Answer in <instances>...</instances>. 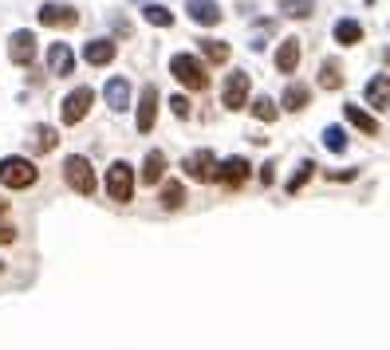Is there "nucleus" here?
<instances>
[{"mask_svg":"<svg viewBox=\"0 0 390 350\" xmlns=\"http://www.w3.org/2000/svg\"><path fill=\"white\" fill-rule=\"evenodd\" d=\"M363 99H367V107L386 110L390 107V75H375V79L367 83V90H363Z\"/></svg>","mask_w":390,"mask_h":350,"instance_id":"18","label":"nucleus"},{"mask_svg":"<svg viewBox=\"0 0 390 350\" xmlns=\"http://www.w3.org/2000/svg\"><path fill=\"white\" fill-rule=\"evenodd\" d=\"M300 40H284L280 48H276V67L284 71V75H292V71L300 67Z\"/></svg>","mask_w":390,"mask_h":350,"instance_id":"19","label":"nucleus"},{"mask_svg":"<svg viewBox=\"0 0 390 350\" xmlns=\"http://www.w3.org/2000/svg\"><path fill=\"white\" fill-rule=\"evenodd\" d=\"M115 55H119V43L107 40V36L83 43V60H87L91 67H107V63H115Z\"/></svg>","mask_w":390,"mask_h":350,"instance_id":"12","label":"nucleus"},{"mask_svg":"<svg viewBox=\"0 0 390 350\" xmlns=\"http://www.w3.org/2000/svg\"><path fill=\"white\" fill-rule=\"evenodd\" d=\"M0 271H4V260H0Z\"/></svg>","mask_w":390,"mask_h":350,"instance_id":"34","label":"nucleus"},{"mask_svg":"<svg viewBox=\"0 0 390 350\" xmlns=\"http://www.w3.org/2000/svg\"><path fill=\"white\" fill-rule=\"evenodd\" d=\"M249 110H252V119H256V122H276V114H280V110H276V102H272L268 95H260Z\"/></svg>","mask_w":390,"mask_h":350,"instance_id":"27","label":"nucleus"},{"mask_svg":"<svg viewBox=\"0 0 390 350\" xmlns=\"http://www.w3.org/2000/svg\"><path fill=\"white\" fill-rule=\"evenodd\" d=\"M142 20L154 24V28H174V12L166 8V4H142Z\"/></svg>","mask_w":390,"mask_h":350,"instance_id":"21","label":"nucleus"},{"mask_svg":"<svg viewBox=\"0 0 390 350\" xmlns=\"http://www.w3.org/2000/svg\"><path fill=\"white\" fill-rule=\"evenodd\" d=\"M146 4H150V0H146Z\"/></svg>","mask_w":390,"mask_h":350,"instance_id":"35","label":"nucleus"},{"mask_svg":"<svg viewBox=\"0 0 390 350\" xmlns=\"http://www.w3.org/2000/svg\"><path fill=\"white\" fill-rule=\"evenodd\" d=\"M170 75L181 83L186 90H205L209 87V67L197 60V55H190V51H178V55H170Z\"/></svg>","mask_w":390,"mask_h":350,"instance_id":"2","label":"nucleus"},{"mask_svg":"<svg viewBox=\"0 0 390 350\" xmlns=\"http://www.w3.org/2000/svg\"><path fill=\"white\" fill-rule=\"evenodd\" d=\"M91 102H95V90L91 87L67 90V99H63V107H60V122L63 126H79V122L91 114Z\"/></svg>","mask_w":390,"mask_h":350,"instance_id":"5","label":"nucleus"},{"mask_svg":"<svg viewBox=\"0 0 390 350\" xmlns=\"http://www.w3.org/2000/svg\"><path fill=\"white\" fill-rule=\"evenodd\" d=\"M40 181V170H36V161L28 154H8V158H0V185L4 189H32Z\"/></svg>","mask_w":390,"mask_h":350,"instance_id":"1","label":"nucleus"},{"mask_svg":"<svg viewBox=\"0 0 390 350\" xmlns=\"http://www.w3.org/2000/svg\"><path fill=\"white\" fill-rule=\"evenodd\" d=\"M36 20L44 24V28H75L79 24V12H75V4H63V0H48V4H40V12H36Z\"/></svg>","mask_w":390,"mask_h":350,"instance_id":"6","label":"nucleus"},{"mask_svg":"<svg viewBox=\"0 0 390 350\" xmlns=\"http://www.w3.org/2000/svg\"><path fill=\"white\" fill-rule=\"evenodd\" d=\"M4 217H8V201L0 197V220H4Z\"/></svg>","mask_w":390,"mask_h":350,"instance_id":"33","label":"nucleus"},{"mask_svg":"<svg viewBox=\"0 0 390 350\" xmlns=\"http://www.w3.org/2000/svg\"><path fill=\"white\" fill-rule=\"evenodd\" d=\"M221 107L229 110H245L249 107V71H233L221 83Z\"/></svg>","mask_w":390,"mask_h":350,"instance_id":"7","label":"nucleus"},{"mask_svg":"<svg viewBox=\"0 0 390 350\" xmlns=\"http://www.w3.org/2000/svg\"><path fill=\"white\" fill-rule=\"evenodd\" d=\"M181 170H186L190 181H201V185H205V181L217 177V158H213V150H193V154H186Z\"/></svg>","mask_w":390,"mask_h":350,"instance_id":"9","label":"nucleus"},{"mask_svg":"<svg viewBox=\"0 0 390 350\" xmlns=\"http://www.w3.org/2000/svg\"><path fill=\"white\" fill-rule=\"evenodd\" d=\"M311 173H316V161H300V170H296V173L288 177V185H284V189H288L292 197H296V193H300L304 185L311 181Z\"/></svg>","mask_w":390,"mask_h":350,"instance_id":"26","label":"nucleus"},{"mask_svg":"<svg viewBox=\"0 0 390 350\" xmlns=\"http://www.w3.org/2000/svg\"><path fill=\"white\" fill-rule=\"evenodd\" d=\"M347 122H351V126H359V130L367 134V138H375V134H379V122L370 119V114H367L363 107H347Z\"/></svg>","mask_w":390,"mask_h":350,"instance_id":"23","label":"nucleus"},{"mask_svg":"<svg viewBox=\"0 0 390 350\" xmlns=\"http://www.w3.org/2000/svg\"><path fill=\"white\" fill-rule=\"evenodd\" d=\"M363 40V24L359 20H339L335 24V43H343V48H351V43Z\"/></svg>","mask_w":390,"mask_h":350,"instance_id":"22","label":"nucleus"},{"mask_svg":"<svg viewBox=\"0 0 390 350\" xmlns=\"http://www.w3.org/2000/svg\"><path fill=\"white\" fill-rule=\"evenodd\" d=\"M186 12H190V20L201 24V28L221 24V4L217 0H186Z\"/></svg>","mask_w":390,"mask_h":350,"instance_id":"14","label":"nucleus"},{"mask_svg":"<svg viewBox=\"0 0 390 350\" xmlns=\"http://www.w3.org/2000/svg\"><path fill=\"white\" fill-rule=\"evenodd\" d=\"M130 95H134V90H130V79L126 75H115V79H107V87H103V99H107V107L110 110H130Z\"/></svg>","mask_w":390,"mask_h":350,"instance_id":"13","label":"nucleus"},{"mask_svg":"<svg viewBox=\"0 0 390 350\" xmlns=\"http://www.w3.org/2000/svg\"><path fill=\"white\" fill-rule=\"evenodd\" d=\"M201 55L209 63H229V43L225 40H201Z\"/></svg>","mask_w":390,"mask_h":350,"instance_id":"25","label":"nucleus"},{"mask_svg":"<svg viewBox=\"0 0 390 350\" xmlns=\"http://www.w3.org/2000/svg\"><path fill=\"white\" fill-rule=\"evenodd\" d=\"M221 185V189H240L245 181H249V161L245 158H225V161H217V177H213Z\"/></svg>","mask_w":390,"mask_h":350,"instance_id":"10","label":"nucleus"},{"mask_svg":"<svg viewBox=\"0 0 390 350\" xmlns=\"http://www.w3.org/2000/svg\"><path fill=\"white\" fill-rule=\"evenodd\" d=\"M28 142H32V154H51L56 146H60V130L48 126V122H36V126L28 130Z\"/></svg>","mask_w":390,"mask_h":350,"instance_id":"15","label":"nucleus"},{"mask_svg":"<svg viewBox=\"0 0 390 350\" xmlns=\"http://www.w3.org/2000/svg\"><path fill=\"white\" fill-rule=\"evenodd\" d=\"M170 110L178 114V119H190V99H186V95H174V99H170Z\"/></svg>","mask_w":390,"mask_h":350,"instance_id":"31","label":"nucleus"},{"mask_svg":"<svg viewBox=\"0 0 390 350\" xmlns=\"http://www.w3.org/2000/svg\"><path fill=\"white\" fill-rule=\"evenodd\" d=\"M162 177H166V154H162V150H150L146 158H142L138 181H142V185H162Z\"/></svg>","mask_w":390,"mask_h":350,"instance_id":"17","label":"nucleus"},{"mask_svg":"<svg viewBox=\"0 0 390 350\" xmlns=\"http://www.w3.org/2000/svg\"><path fill=\"white\" fill-rule=\"evenodd\" d=\"M8 60L16 63V67H32V60H36V32L32 28H16L8 36Z\"/></svg>","mask_w":390,"mask_h":350,"instance_id":"8","label":"nucleus"},{"mask_svg":"<svg viewBox=\"0 0 390 350\" xmlns=\"http://www.w3.org/2000/svg\"><path fill=\"white\" fill-rule=\"evenodd\" d=\"M158 201H162V209L166 213H178L181 205H186V185H181V181H162Z\"/></svg>","mask_w":390,"mask_h":350,"instance_id":"20","label":"nucleus"},{"mask_svg":"<svg viewBox=\"0 0 390 350\" xmlns=\"http://www.w3.org/2000/svg\"><path fill=\"white\" fill-rule=\"evenodd\" d=\"M158 102H162V95H158V87L154 83H146L142 87V95H138V134H150L154 130V122H158Z\"/></svg>","mask_w":390,"mask_h":350,"instance_id":"11","label":"nucleus"},{"mask_svg":"<svg viewBox=\"0 0 390 350\" xmlns=\"http://www.w3.org/2000/svg\"><path fill=\"white\" fill-rule=\"evenodd\" d=\"M63 181H67L79 197H95V189H99L95 166H91V158H83V154H67V158H63Z\"/></svg>","mask_w":390,"mask_h":350,"instance_id":"3","label":"nucleus"},{"mask_svg":"<svg viewBox=\"0 0 390 350\" xmlns=\"http://www.w3.org/2000/svg\"><path fill=\"white\" fill-rule=\"evenodd\" d=\"M320 87H327V90H339L343 87L339 63H323V67H320Z\"/></svg>","mask_w":390,"mask_h":350,"instance_id":"28","label":"nucleus"},{"mask_svg":"<svg viewBox=\"0 0 390 350\" xmlns=\"http://www.w3.org/2000/svg\"><path fill=\"white\" fill-rule=\"evenodd\" d=\"M48 67H51V75H71L75 71V51H71V43H51L48 48Z\"/></svg>","mask_w":390,"mask_h":350,"instance_id":"16","label":"nucleus"},{"mask_svg":"<svg viewBox=\"0 0 390 350\" xmlns=\"http://www.w3.org/2000/svg\"><path fill=\"white\" fill-rule=\"evenodd\" d=\"M311 99V90L304 87V83H288V90H284V110H304Z\"/></svg>","mask_w":390,"mask_h":350,"instance_id":"24","label":"nucleus"},{"mask_svg":"<svg viewBox=\"0 0 390 350\" xmlns=\"http://www.w3.org/2000/svg\"><path fill=\"white\" fill-rule=\"evenodd\" d=\"M16 241V224L12 220H0V244H12Z\"/></svg>","mask_w":390,"mask_h":350,"instance_id":"32","label":"nucleus"},{"mask_svg":"<svg viewBox=\"0 0 390 350\" xmlns=\"http://www.w3.org/2000/svg\"><path fill=\"white\" fill-rule=\"evenodd\" d=\"M311 8H316L311 0H284V4H280V12H284V16H292V20H304V16H311Z\"/></svg>","mask_w":390,"mask_h":350,"instance_id":"29","label":"nucleus"},{"mask_svg":"<svg viewBox=\"0 0 390 350\" xmlns=\"http://www.w3.org/2000/svg\"><path fill=\"white\" fill-rule=\"evenodd\" d=\"M107 197L119 201V205H126L130 197H134V166L130 161H110L107 170Z\"/></svg>","mask_w":390,"mask_h":350,"instance_id":"4","label":"nucleus"},{"mask_svg":"<svg viewBox=\"0 0 390 350\" xmlns=\"http://www.w3.org/2000/svg\"><path fill=\"white\" fill-rule=\"evenodd\" d=\"M323 142H327L331 154H343V150H347V134H343V126H327V130H323Z\"/></svg>","mask_w":390,"mask_h":350,"instance_id":"30","label":"nucleus"}]
</instances>
